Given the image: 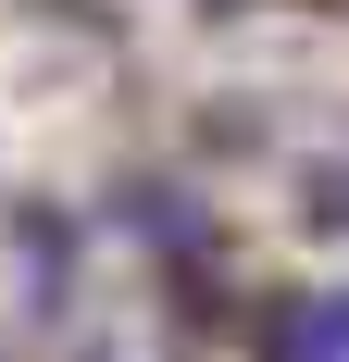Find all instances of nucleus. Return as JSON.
<instances>
[{
	"mask_svg": "<svg viewBox=\"0 0 349 362\" xmlns=\"http://www.w3.org/2000/svg\"><path fill=\"white\" fill-rule=\"evenodd\" d=\"M275 362H349V313H275Z\"/></svg>",
	"mask_w": 349,
	"mask_h": 362,
	"instance_id": "obj_1",
	"label": "nucleus"
},
{
	"mask_svg": "<svg viewBox=\"0 0 349 362\" xmlns=\"http://www.w3.org/2000/svg\"><path fill=\"white\" fill-rule=\"evenodd\" d=\"M312 213H324V225H349V175H324V187H312Z\"/></svg>",
	"mask_w": 349,
	"mask_h": 362,
	"instance_id": "obj_2",
	"label": "nucleus"
}]
</instances>
